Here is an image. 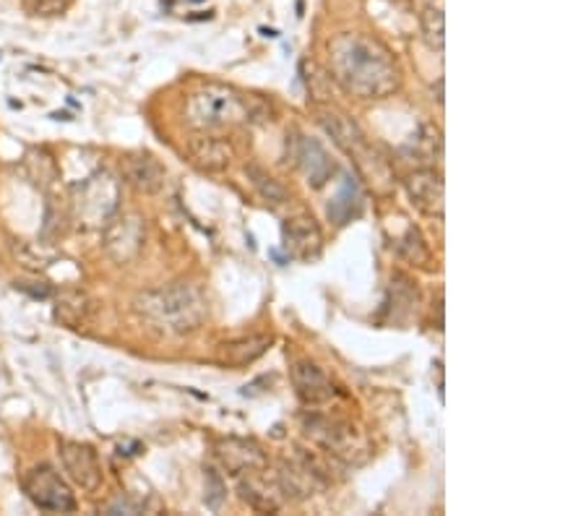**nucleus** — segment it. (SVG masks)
<instances>
[{"label": "nucleus", "instance_id": "f257e3e1", "mask_svg": "<svg viewBox=\"0 0 586 516\" xmlns=\"http://www.w3.org/2000/svg\"><path fill=\"white\" fill-rule=\"evenodd\" d=\"M331 79L360 100H383L402 86V71L391 50L376 37L345 32L329 45Z\"/></svg>", "mask_w": 586, "mask_h": 516}, {"label": "nucleus", "instance_id": "f03ea898", "mask_svg": "<svg viewBox=\"0 0 586 516\" xmlns=\"http://www.w3.org/2000/svg\"><path fill=\"white\" fill-rule=\"evenodd\" d=\"M136 311L165 334L181 337L202 327L209 306H206L204 292L196 285L173 282L138 295Z\"/></svg>", "mask_w": 586, "mask_h": 516}, {"label": "nucleus", "instance_id": "7ed1b4c3", "mask_svg": "<svg viewBox=\"0 0 586 516\" xmlns=\"http://www.w3.org/2000/svg\"><path fill=\"white\" fill-rule=\"evenodd\" d=\"M318 123L323 125V131L333 138V144L347 154L358 167V173L366 178L376 190H389L394 186V173H391L389 159L368 142V136L362 134L360 125L350 121L337 107H318L316 110Z\"/></svg>", "mask_w": 586, "mask_h": 516}, {"label": "nucleus", "instance_id": "20e7f679", "mask_svg": "<svg viewBox=\"0 0 586 516\" xmlns=\"http://www.w3.org/2000/svg\"><path fill=\"white\" fill-rule=\"evenodd\" d=\"M250 117V107L240 92L225 84H204L185 100V123L196 131H222L243 125Z\"/></svg>", "mask_w": 586, "mask_h": 516}, {"label": "nucleus", "instance_id": "39448f33", "mask_svg": "<svg viewBox=\"0 0 586 516\" xmlns=\"http://www.w3.org/2000/svg\"><path fill=\"white\" fill-rule=\"evenodd\" d=\"M302 425H306L308 436L331 456H337V460L347 464H362L368 460V441L350 420L333 415H310L302 420Z\"/></svg>", "mask_w": 586, "mask_h": 516}, {"label": "nucleus", "instance_id": "423d86ee", "mask_svg": "<svg viewBox=\"0 0 586 516\" xmlns=\"http://www.w3.org/2000/svg\"><path fill=\"white\" fill-rule=\"evenodd\" d=\"M121 202V183L113 175L94 173L92 178L81 180L73 196V206H76V219L84 227H105L117 209Z\"/></svg>", "mask_w": 586, "mask_h": 516}, {"label": "nucleus", "instance_id": "0eeeda50", "mask_svg": "<svg viewBox=\"0 0 586 516\" xmlns=\"http://www.w3.org/2000/svg\"><path fill=\"white\" fill-rule=\"evenodd\" d=\"M24 491L29 500H32L37 508H42V512L65 514L76 508V498H73L69 483H65L61 472L50 467V464H40V467L27 472Z\"/></svg>", "mask_w": 586, "mask_h": 516}, {"label": "nucleus", "instance_id": "6e6552de", "mask_svg": "<svg viewBox=\"0 0 586 516\" xmlns=\"http://www.w3.org/2000/svg\"><path fill=\"white\" fill-rule=\"evenodd\" d=\"M61 462H63V469L69 472L71 483L79 485L81 491L94 493L96 488H100L102 467L92 446L79 444V441H63Z\"/></svg>", "mask_w": 586, "mask_h": 516}, {"label": "nucleus", "instance_id": "1a4fd4ad", "mask_svg": "<svg viewBox=\"0 0 586 516\" xmlns=\"http://www.w3.org/2000/svg\"><path fill=\"white\" fill-rule=\"evenodd\" d=\"M285 248L300 261H313L323 250L321 227L310 214H295L285 223Z\"/></svg>", "mask_w": 586, "mask_h": 516}, {"label": "nucleus", "instance_id": "9d476101", "mask_svg": "<svg viewBox=\"0 0 586 516\" xmlns=\"http://www.w3.org/2000/svg\"><path fill=\"white\" fill-rule=\"evenodd\" d=\"M407 194H410L412 204L418 206L428 217H443V178L441 173L433 167L414 169L412 175H407L404 180Z\"/></svg>", "mask_w": 586, "mask_h": 516}, {"label": "nucleus", "instance_id": "9b49d317", "mask_svg": "<svg viewBox=\"0 0 586 516\" xmlns=\"http://www.w3.org/2000/svg\"><path fill=\"white\" fill-rule=\"evenodd\" d=\"M141 242H144V223L136 214H125L105 225V248L115 261H128L136 256Z\"/></svg>", "mask_w": 586, "mask_h": 516}, {"label": "nucleus", "instance_id": "f8f14e48", "mask_svg": "<svg viewBox=\"0 0 586 516\" xmlns=\"http://www.w3.org/2000/svg\"><path fill=\"white\" fill-rule=\"evenodd\" d=\"M292 383L300 400L306 404H313V407L316 404L331 402L333 396H337V389H333L329 375L316 363H310V360H298V363L292 365Z\"/></svg>", "mask_w": 586, "mask_h": 516}, {"label": "nucleus", "instance_id": "ddd939ff", "mask_svg": "<svg viewBox=\"0 0 586 516\" xmlns=\"http://www.w3.org/2000/svg\"><path fill=\"white\" fill-rule=\"evenodd\" d=\"M264 467L243 472L240 477V496L243 500H248L250 506L258 508V512H277L285 504V493H281L277 477L264 475Z\"/></svg>", "mask_w": 586, "mask_h": 516}, {"label": "nucleus", "instance_id": "4468645a", "mask_svg": "<svg viewBox=\"0 0 586 516\" xmlns=\"http://www.w3.org/2000/svg\"><path fill=\"white\" fill-rule=\"evenodd\" d=\"M123 178L141 194H157L165 186V167L152 154H131L123 159Z\"/></svg>", "mask_w": 586, "mask_h": 516}, {"label": "nucleus", "instance_id": "2eb2a0df", "mask_svg": "<svg viewBox=\"0 0 586 516\" xmlns=\"http://www.w3.org/2000/svg\"><path fill=\"white\" fill-rule=\"evenodd\" d=\"M295 162H298L300 173L306 175L308 186H313V188H323L326 180H329L333 173L329 154H326V149L316 142V138L300 136L298 152H295Z\"/></svg>", "mask_w": 586, "mask_h": 516}, {"label": "nucleus", "instance_id": "dca6fc26", "mask_svg": "<svg viewBox=\"0 0 586 516\" xmlns=\"http://www.w3.org/2000/svg\"><path fill=\"white\" fill-rule=\"evenodd\" d=\"M217 456H219V462L227 467V472H233V475H243V472L258 469L266 464V456L261 452V446L254 444V441H246V438L219 441Z\"/></svg>", "mask_w": 586, "mask_h": 516}, {"label": "nucleus", "instance_id": "f3484780", "mask_svg": "<svg viewBox=\"0 0 586 516\" xmlns=\"http://www.w3.org/2000/svg\"><path fill=\"white\" fill-rule=\"evenodd\" d=\"M269 348H271V337L254 334V337H243V339H235V342L222 344L217 358L222 365L243 368V365L256 363L258 358H264Z\"/></svg>", "mask_w": 586, "mask_h": 516}, {"label": "nucleus", "instance_id": "a211bd4d", "mask_svg": "<svg viewBox=\"0 0 586 516\" xmlns=\"http://www.w3.org/2000/svg\"><path fill=\"white\" fill-rule=\"evenodd\" d=\"M191 154L198 165L204 169H212V173L225 169L229 165V159H233V149H229V146L217 136H206L191 142Z\"/></svg>", "mask_w": 586, "mask_h": 516}, {"label": "nucleus", "instance_id": "6ab92c4d", "mask_svg": "<svg viewBox=\"0 0 586 516\" xmlns=\"http://www.w3.org/2000/svg\"><path fill=\"white\" fill-rule=\"evenodd\" d=\"M420 24H422V37H425L428 48L441 53L443 42H446V19H443L441 6L428 3L425 11H422V17H420Z\"/></svg>", "mask_w": 586, "mask_h": 516}, {"label": "nucleus", "instance_id": "aec40b11", "mask_svg": "<svg viewBox=\"0 0 586 516\" xmlns=\"http://www.w3.org/2000/svg\"><path fill=\"white\" fill-rule=\"evenodd\" d=\"M248 180H250V186L256 188V194L264 198V202H269V204H287L289 202V190L281 186L277 178H271L269 173H264L261 167L250 165L248 167Z\"/></svg>", "mask_w": 586, "mask_h": 516}, {"label": "nucleus", "instance_id": "412c9836", "mask_svg": "<svg viewBox=\"0 0 586 516\" xmlns=\"http://www.w3.org/2000/svg\"><path fill=\"white\" fill-rule=\"evenodd\" d=\"M397 250L407 258V261H412V264H422V267H425V264L430 261L425 240H422V235L414 230V227H410L404 238L397 242Z\"/></svg>", "mask_w": 586, "mask_h": 516}, {"label": "nucleus", "instance_id": "4be33fe9", "mask_svg": "<svg viewBox=\"0 0 586 516\" xmlns=\"http://www.w3.org/2000/svg\"><path fill=\"white\" fill-rule=\"evenodd\" d=\"M84 311H86V306H84V295L69 292L63 300H58L55 316H58V319H61V321L69 323V327H76V323H79L81 319H84Z\"/></svg>", "mask_w": 586, "mask_h": 516}, {"label": "nucleus", "instance_id": "5701e85b", "mask_svg": "<svg viewBox=\"0 0 586 516\" xmlns=\"http://www.w3.org/2000/svg\"><path fill=\"white\" fill-rule=\"evenodd\" d=\"M73 0H24L27 11L34 17H61Z\"/></svg>", "mask_w": 586, "mask_h": 516}, {"label": "nucleus", "instance_id": "b1692460", "mask_svg": "<svg viewBox=\"0 0 586 516\" xmlns=\"http://www.w3.org/2000/svg\"><path fill=\"white\" fill-rule=\"evenodd\" d=\"M225 500V483L214 469H206V504L212 508H219Z\"/></svg>", "mask_w": 586, "mask_h": 516}]
</instances>
